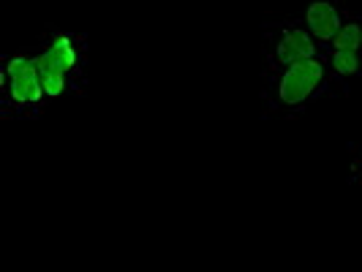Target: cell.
Instances as JSON below:
<instances>
[{"label": "cell", "mask_w": 362, "mask_h": 272, "mask_svg": "<svg viewBox=\"0 0 362 272\" xmlns=\"http://www.w3.org/2000/svg\"><path fill=\"white\" fill-rule=\"evenodd\" d=\"M36 69H38V76H41V82H44V93H47V98H57L60 93L66 90V73L60 71L57 66H54L49 57H44V54H38L36 57Z\"/></svg>", "instance_id": "6"}, {"label": "cell", "mask_w": 362, "mask_h": 272, "mask_svg": "<svg viewBox=\"0 0 362 272\" xmlns=\"http://www.w3.org/2000/svg\"><path fill=\"white\" fill-rule=\"evenodd\" d=\"M322 73H325L322 63L313 60V57L291 63L286 73L281 76V82H278V101L284 107H300L310 93L316 90V85L322 82Z\"/></svg>", "instance_id": "2"}, {"label": "cell", "mask_w": 362, "mask_h": 272, "mask_svg": "<svg viewBox=\"0 0 362 272\" xmlns=\"http://www.w3.org/2000/svg\"><path fill=\"white\" fill-rule=\"evenodd\" d=\"M308 57H313V44H310L308 33H303V30H289V33L281 36L278 52H275V63L291 66V63L308 60Z\"/></svg>", "instance_id": "4"}, {"label": "cell", "mask_w": 362, "mask_h": 272, "mask_svg": "<svg viewBox=\"0 0 362 272\" xmlns=\"http://www.w3.org/2000/svg\"><path fill=\"white\" fill-rule=\"evenodd\" d=\"M41 54L49 57L66 76H71V73L76 71V47H74V41L69 36H57L52 41V47Z\"/></svg>", "instance_id": "5"}, {"label": "cell", "mask_w": 362, "mask_h": 272, "mask_svg": "<svg viewBox=\"0 0 362 272\" xmlns=\"http://www.w3.org/2000/svg\"><path fill=\"white\" fill-rule=\"evenodd\" d=\"M3 93L17 112H38L44 104V82L38 76L36 60L14 57L3 69Z\"/></svg>", "instance_id": "1"}, {"label": "cell", "mask_w": 362, "mask_h": 272, "mask_svg": "<svg viewBox=\"0 0 362 272\" xmlns=\"http://www.w3.org/2000/svg\"><path fill=\"white\" fill-rule=\"evenodd\" d=\"M362 44V30H360V25H346L344 30H338V36L332 38V47L335 49H357Z\"/></svg>", "instance_id": "7"}, {"label": "cell", "mask_w": 362, "mask_h": 272, "mask_svg": "<svg viewBox=\"0 0 362 272\" xmlns=\"http://www.w3.org/2000/svg\"><path fill=\"white\" fill-rule=\"evenodd\" d=\"M305 22H308L310 33L319 38V41H332V38L338 36V28H341L338 11H335L327 0L310 3L308 14H305Z\"/></svg>", "instance_id": "3"}, {"label": "cell", "mask_w": 362, "mask_h": 272, "mask_svg": "<svg viewBox=\"0 0 362 272\" xmlns=\"http://www.w3.org/2000/svg\"><path fill=\"white\" fill-rule=\"evenodd\" d=\"M332 66L338 73H354L360 71V57H357V49H335L332 54Z\"/></svg>", "instance_id": "8"}]
</instances>
